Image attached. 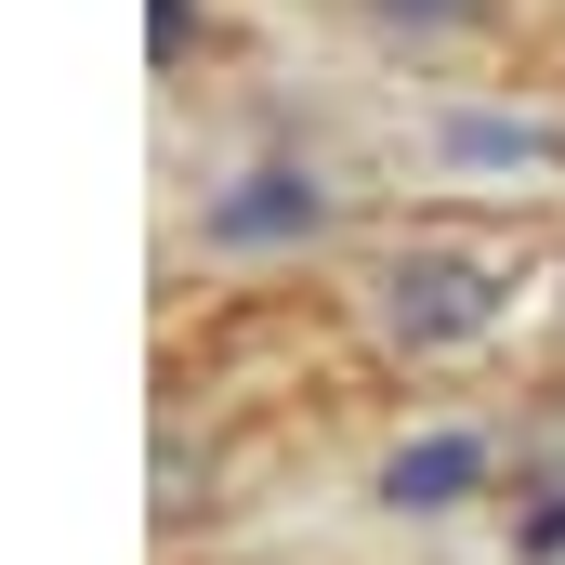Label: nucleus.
<instances>
[{
    "instance_id": "obj_1",
    "label": "nucleus",
    "mask_w": 565,
    "mask_h": 565,
    "mask_svg": "<svg viewBox=\"0 0 565 565\" xmlns=\"http://www.w3.org/2000/svg\"><path fill=\"white\" fill-rule=\"evenodd\" d=\"M473 473H487V447H473V434H434V447H408V460H395V500H460V487H473Z\"/></svg>"
},
{
    "instance_id": "obj_2",
    "label": "nucleus",
    "mask_w": 565,
    "mask_h": 565,
    "mask_svg": "<svg viewBox=\"0 0 565 565\" xmlns=\"http://www.w3.org/2000/svg\"><path fill=\"white\" fill-rule=\"evenodd\" d=\"M289 224H316V198H302L289 171H264L250 198H224V211H211V237H289Z\"/></svg>"
}]
</instances>
